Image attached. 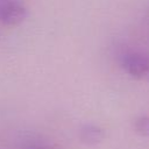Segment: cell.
Returning a JSON list of instances; mask_svg holds the SVG:
<instances>
[{
    "mask_svg": "<svg viewBox=\"0 0 149 149\" xmlns=\"http://www.w3.org/2000/svg\"><path fill=\"white\" fill-rule=\"evenodd\" d=\"M28 10L22 0H0V22L8 27H15L23 22Z\"/></svg>",
    "mask_w": 149,
    "mask_h": 149,
    "instance_id": "obj_1",
    "label": "cell"
},
{
    "mask_svg": "<svg viewBox=\"0 0 149 149\" xmlns=\"http://www.w3.org/2000/svg\"><path fill=\"white\" fill-rule=\"evenodd\" d=\"M122 69L136 79H149V55L128 52L121 58Z\"/></svg>",
    "mask_w": 149,
    "mask_h": 149,
    "instance_id": "obj_2",
    "label": "cell"
},
{
    "mask_svg": "<svg viewBox=\"0 0 149 149\" xmlns=\"http://www.w3.org/2000/svg\"><path fill=\"white\" fill-rule=\"evenodd\" d=\"M80 139L86 144H97L104 137V132L95 125H85L80 129Z\"/></svg>",
    "mask_w": 149,
    "mask_h": 149,
    "instance_id": "obj_3",
    "label": "cell"
},
{
    "mask_svg": "<svg viewBox=\"0 0 149 149\" xmlns=\"http://www.w3.org/2000/svg\"><path fill=\"white\" fill-rule=\"evenodd\" d=\"M135 130L142 136H149V116L143 115L136 119L135 121Z\"/></svg>",
    "mask_w": 149,
    "mask_h": 149,
    "instance_id": "obj_4",
    "label": "cell"
},
{
    "mask_svg": "<svg viewBox=\"0 0 149 149\" xmlns=\"http://www.w3.org/2000/svg\"><path fill=\"white\" fill-rule=\"evenodd\" d=\"M26 149H51V148L45 146H40V144H31V146H28Z\"/></svg>",
    "mask_w": 149,
    "mask_h": 149,
    "instance_id": "obj_5",
    "label": "cell"
}]
</instances>
